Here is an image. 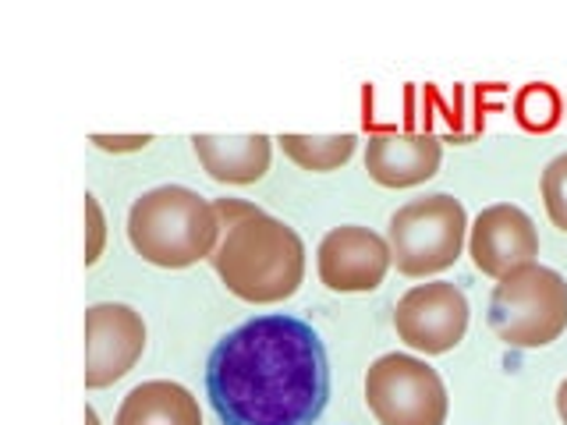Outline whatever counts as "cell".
Masks as SVG:
<instances>
[{
    "label": "cell",
    "mask_w": 567,
    "mask_h": 425,
    "mask_svg": "<svg viewBox=\"0 0 567 425\" xmlns=\"http://www.w3.org/2000/svg\"><path fill=\"white\" fill-rule=\"evenodd\" d=\"M468 252L478 273L504 280L518 266L536 262L539 256V230L525 209L511 203L486 206L472 224Z\"/></svg>",
    "instance_id": "30bf717a"
},
{
    "label": "cell",
    "mask_w": 567,
    "mask_h": 425,
    "mask_svg": "<svg viewBox=\"0 0 567 425\" xmlns=\"http://www.w3.org/2000/svg\"><path fill=\"white\" fill-rule=\"evenodd\" d=\"M85 266H93L103 252V238H106V227H103V212L96 195H85Z\"/></svg>",
    "instance_id": "2e32d148"
},
{
    "label": "cell",
    "mask_w": 567,
    "mask_h": 425,
    "mask_svg": "<svg viewBox=\"0 0 567 425\" xmlns=\"http://www.w3.org/2000/svg\"><path fill=\"white\" fill-rule=\"evenodd\" d=\"M365 404L380 425H443L451 412L440 372L398 351L369 365Z\"/></svg>",
    "instance_id": "8992f818"
},
{
    "label": "cell",
    "mask_w": 567,
    "mask_h": 425,
    "mask_svg": "<svg viewBox=\"0 0 567 425\" xmlns=\"http://www.w3.org/2000/svg\"><path fill=\"white\" fill-rule=\"evenodd\" d=\"M390 262H394L390 241L359 224L333 227L330 235L319 241V252H316L319 280L337 294L377 291L390 270Z\"/></svg>",
    "instance_id": "9c48e42d"
},
{
    "label": "cell",
    "mask_w": 567,
    "mask_h": 425,
    "mask_svg": "<svg viewBox=\"0 0 567 425\" xmlns=\"http://www.w3.org/2000/svg\"><path fill=\"white\" fill-rule=\"evenodd\" d=\"M85 425H100V422H96V412H93V407H85Z\"/></svg>",
    "instance_id": "d6986e66"
},
{
    "label": "cell",
    "mask_w": 567,
    "mask_h": 425,
    "mask_svg": "<svg viewBox=\"0 0 567 425\" xmlns=\"http://www.w3.org/2000/svg\"><path fill=\"white\" fill-rule=\"evenodd\" d=\"M440 138L433 135H372L365 170L383 188H415L440 170Z\"/></svg>",
    "instance_id": "8fae6325"
},
{
    "label": "cell",
    "mask_w": 567,
    "mask_h": 425,
    "mask_svg": "<svg viewBox=\"0 0 567 425\" xmlns=\"http://www.w3.org/2000/svg\"><path fill=\"white\" fill-rule=\"evenodd\" d=\"M114 425H203V415L182 383L150 380L124 397Z\"/></svg>",
    "instance_id": "4fadbf2b"
},
{
    "label": "cell",
    "mask_w": 567,
    "mask_h": 425,
    "mask_svg": "<svg viewBox=\"0 0 567 425\" xmlns=\"http://www.w3.org/2000/svg\"><path fill=\"white\" fill-rule=\"evenodd\" d=\"M489 330L518 351L554 344L567 330V280L539 262L511 270L489 294Z\"/></svg>",
    "instance_id": "277c9868"
},
{
    "label": "cell",
    "mask_w": 567,
    "mask_h": 425,
    "mask_svg": "<svg viewBox=\"0 0 567 425\" xmlns=\"http://www.w3.org/2000/svg\"><path fill=\"white\" fill-rule=\"evenodd\" d=\"M146 351V323L132 305L103 301L85 312V386L103 390L128 376Z\"/></svg>",
    "instance_id": "ba28073f"
},
{
    "label": "cell",
    "mask_w": 567,
    "mask_h": 425,
    "mask_svg": "<svg viewBox=\"0 0 567 425\" xmlns=\"http://www.w3.org/2000/svg\"><path fill=\"white\" fill-rule=\"evenodd\" d=\"M220 217V241L213 248V270L224 288L252 305L291 298L306 277V245L298 230L245 199H213Z\"/></svg>",
    "instance_id": "7a4b0ae2"
},
{
    "label": "cell",
    "mask_w": 567,
    "mask_h": 425,
    "mask_svg": "<svg viewBox=\"0 0 567 425\" xmlns=\"http://www.w3.org/2000/svg\"><path fill=\"white\" fill-rule=\"evenodd\" d=\"M100 149H114V153H128V149H142L150 142V135H132V138H106V135H96L93 138Z\"/></svg>",
    "instance_id": "e0dca14e"
},
{
    "label": "cell",
    "mask_w": 567,
    "mask_h": 425,
    "mask_svg": "<svg viewBox=\"0 0 567 425\" xmlns=\"http://www.w3.org/2000/svg\"><path fill=\"white\" fill-rule=\"evenodd\" d=\"M557 415H560V422L567 425V380L557 386Z\"/></svg>",
    "instance_id": "ac0fdd59"
},
{
    "label": "cell",
    "mask_w": 567,
    "mask_h": 425,
    "mask_svg": "<svg viewBox=\"0 0 567 425\" xmlns=\"http://www.w3.org/2000/svg\"><path fill=\"white\" fill-rule=\"evenodd\" d=\"M543 203L554 227H560L567 235V153H560L557 159H549L543 170Z\"/></svg>",
    "instance_id": "9a60e30c"
},
{
    "label": "cell",
    "mask_w": 567,
    "mask_h": 425,
    "mask_svg": "<svg viewBox=\"0 0 567 425\" xmlns=\"http://www.w3.org/2000/svg\"><path fill=\"white\" fill-rule=\"evenodd\" d=\"M277 142L301 170H337L359 146L354 135H280Z\"/></svg>",
    "instance_id": "5bb4252c"
},
{
    "label": "cell",
    "mask_w": 567,
    "mask_h": 425,
    "mask_svg": "<svg viewBox=\"0 0 567 425\" xmlns=\"http://www.w3.org/2000/svg\"><path fill=\"white\" fill-rule=\"evenodd\" d=\"M206 394L224 425H312L330 401L323 336L288 312L248 319L209 351Z\"/></svg>",
    "instance_id": "6da1fadb"
},
{
    "label": "cell",
    "mask_w": 567,
    "mask_h": 425,
    "mask_svg": "<svg viewBox=\"0 0 567 425\" xmlns=\"http://www.w3.org/2000/svg\"><path fill=\"white\" fill-rule=\"evenodd\" d=\"M398 336L422 354H447L468 330V298L457 283L433 280L408 291L394 309Z\"/></svg>",
    "instance_id": "52a82bcc"
},
{
    "label": "cell",
    "mask_w": 567,
    "mask_h": 425,
    "mask_svg": "<svg viewBox=\"0 0 567 425\" xmlns=\"http://www.w3.org/2000/svg\"><path fill=\"white\" fill-rule=\"evenodd\" d=\"M468 217L454 195L436 191L401 206L386 227L390 256L404 277H433L451 270L465 248Z\"/></svg>",
    "instance_id": "5b68a950"
},
{
    "label": "cell",
    "mask_w": 567,
    "mask_h": 425,
    "mask_svg": "<svg viewBox=\"0 0 567 425\" xmlns=\"http://www.w3.org/2000/svg\"><path fill=\"white\" fill-rule=\"evenodd\" d=\"M192 149L213 182L224 185H256L274 153L266 135H192Z\"/></svg>",
    "instance_id": "7c38bea8"
},
{
    "label": "cell",
    "mask_w": 567,
    "mask_h": 425,
    "mask_svg": "<svg viewBox=\"0 0 567 425\" xmlns=\"http://www.w3.org/2000/svg\"><path fill=\"white\" fill-rule=\"evenodd\" d=\"M128 241L146 262L164 266V270H185V266L213 256V248H217V206L192 188L159 185L132 203Z\"/></svg>",
    "instance_id": "3957f363"
}]
</instances>
